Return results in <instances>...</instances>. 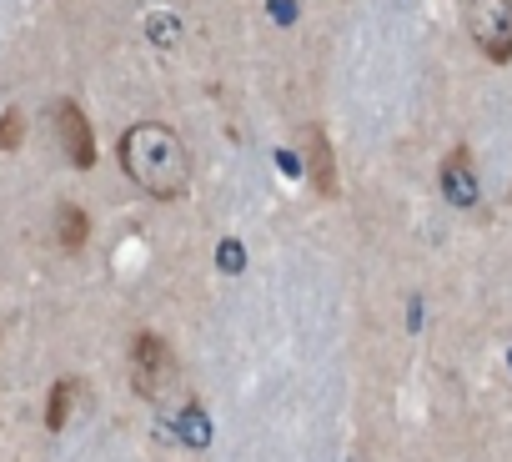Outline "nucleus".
Returning <instances> with one entry per match:
<instances>
[{"mask_svg": "<svg viewBox=\"0 0 512 462\" xmlns=\"http://www.w3.org/2000/svg\"><path fill=\"white\" fill-rule=\"evenodd\" d=\"M121 166L156 201H171V196H181L191 186V151L161 121H141V126H131L121 136Z\"/></svg>", "mask_w": 512, "mask_h": 462, "instance_id": "f257e3e1", "label": "nucleus"}, {"mask_svg": "<svg viewBox=\"0 0 512 462\" xmlns=\"http://www.w3.org/2000/svg\"><path fill=\"white\" fill-rule=\"evenodd\" d=\"M467 36L487 61H512V0H467Z\"/></svg>", "mask_w": 512, "mask_h": 462, "instance_id": "f03ea898", "label": "nucleus"}, {"mask_svg": "<svg viewBox=\"0 0 512 462\" xmlns=\"http://www.w3.org/2000/svg\"><path fill=\"white\" fill-rule=\"evenodd\" d=\"M131 382H136V392L146 402L171 397V387H176V357H171V347L161 337H151V332L136 337V347H131Z\"/></svg>", "mask_w": 512, "mask_h": 462, "instance_id": "7ed1b4c3", "label": "nucleus"}, {"mask_svg": "<svg viewBox=\"0 0 512 462\" xmlns=\"http://www.w3.org/2000/svg\"><path fill=\"white\" fill-rule=\"evenodd\" d=\"M51 126H56V141H61L66 161L86 171V166L96 161V141H91V121H86V111H81L76 101H56V106H51Z\"/></svg>", "mask_w": 512, "mask_h": 462, "instance_id": "20e7f679", "label": "nucleus"}, {"mask_svg": "<svg viewBox=\"0 0 512 462\" xmlns=\"http://www.w3.org/2000/svg\"><path fill=\"white\" fill-rule=\"evenodd\" d=\"M442 191H447V201H457V206H472V201H477V176H472L467 151H452V156H447V166H442Z\"/></svg>", "mask_w": 512, "mask_h": 462, "instance_id": "39448f33", "label": "nucleus"}, {"mask_svg": "<svg viewBox=\"0 0 512 462\" xmlns=\"http://www.w3.org/2000/svg\"><path fill=\"white\" fill-rule=\"evenodd\" d=\"M56 237H61V252H81V242H86V211L81 206L56 211Z\"/></svg>", "mask_w": 512, "mask_h": 462, "instance_id": "423d86ee", "label": "nucleus"}, {"mask_svg": "<svg viewBox=\"0 0 512 462\" xmlns=\"http://www.w3.org/2000/svg\"><path fill=\"white\" fill-rule=\"evenodd\" d=\"M76 392H81V387H76V377H61V382H56V392H51V407H46V427H51V432H61V427L71 422Z\"/></svg>", "mask_w": 512, "mask_h": 462, "instance_id": "0eeeda50", "label": "nucleus"}, {"mask_svg": "<svg viewBox=\"0 0 512 462\" xmlns=\"http://www.w3.org/2000/svg\"><path fill=\"white\" fill-rule=\"evenodd\" d=\"M307 161H312V181L332 196V191H337V181H332V156H327V136H322V131H312V136H307Z\"/></svg>", "mask_w": 512, "mask_h": 462, "instance_id": "6e6552de", "label": "nucleus"}, {"mask_svg": "<svg viewBox=\"0 0 512 462\" xmlns=\"http://www.w3.org/2000/svg\"><path fill=\"white\" fill-rule=\"evenodd\" d=\"M21 131H26L21 111H6V116H0V146H6V151H16V146H21Z\"/></svg>", "mask_w": 512, "mask_h": 462, "instance_id": "1a4fd4ad", "label": "nucleus"}, {"mask_svg": "<svg viewBox=\"0 0 512 462\" xmlns=\"http://www.w3.org/2000/svg\"><path fill=\"white\" fill-rule=\"evenodd\" d=\"M221 267L226 272H241V247H221Z\"/></svg>", "mask_w": 512, "mask_h": 462, "instance_id": "9d476101", "label": "nucleus"}]
</instances>
